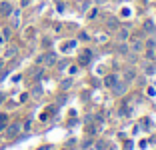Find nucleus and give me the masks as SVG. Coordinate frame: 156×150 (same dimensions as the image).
Instances as JSON below:
<instances>
[{
	"label": "nucleus",
	"instance_id": "obj_1",
	"mask_svg": "<svg viewBox=\"0 0 156 150\" xmlns=\"http://www.w3.org/2000/svg\"><path fill=\"white\" fill-rule=\"evenodd\" d=\"M12 14V4L10 2H0V16H10Z\"/></svg>",
	"mask_w": 156,
	"mask_h": 150
},
{
	"label": "nucleus",
	"instance_id": "obj_2",
	"mask_svg": "<svg viewBox=\"0 0 156 150\" xmlns=\"http://www.w3.org/2000/svg\"><path fill=\"white\" fill-rule=\"evenodd\" d=\"M4 130H6V134L12 138V136H16V134L20 132V124H10V126H8V128H4Z\"/></svg>",
	"mask_w": 156,
	"mask_h": 150
},
{
	"label": "nucleus",
	"instance_id": "obj_3",
	"mask_svg": "<svg viewBox=\"0 0 156 150\" xmlns=\"http://www.w3.org/2000/svg\"><path fill=\"white\" fill-rule=\"evenodd\" d=\"M40 60H44V62L48 64V66H52V64L56 62V54H54V52H48V54H46V56H42Z\"/></svg>",
	"mask_w": 156,
	"mask_h": 150
},
{
	"label": "nucleus",
	"instance_id": "obj_4",
	"mask_svg": "<svg viewBox=\"0 0 156 150\" xmlns=\"http://www.w3.org/2000/svg\"><path fill=\"white\" fill-rule=\"evenodd\" d=\"M104 84H106V86H114V84H116V76H114V74H112V76H106Z\"/></svg>",
	"mask_w": 156,
	"mask_h": 150
},
{
	"label": "nucleus",
	"instance_id": "obj_5",
	"mask_svg": "<svg viewBox=\"0 0 156 150\" xmlns=\"http://www.w3.org/2000/svg\"><path fill=\"white\" fill-rule=\"evenodd\" d=\"M112 88H114L116 94H124V90H126V86H124V84H114Z\"/></svg>",
	"mask_w": 156,
	"mask_h": 150
},
{
	"label": "nucleus",
	"instance_id": "obj_6",
	"mask_svg": "<svg viewBox=\"0 0 156 150\" xmlns=\"http://www.w3.org/2000/svg\"><path fill=\"white\" fill-rule=\"evenodd\" d=\"M118 38H120V40H126V38H128V30H120L118 32Z\"/></svg>",
	"mask_w": 156,
	"mask_h": 150
},
{
	"label": "nucleus",
	"instance_id": "obj_7",
	"mask_svg": "<svg viewBox=\"0 0 156 150\" xmlns=\"http://www.w3.org/2000/svg\"><path fill=\"white\" fill-rule=\"evenodd\" d=\"M132 50H142V42H140V40H136V42L132 44Z\"/></svg>",
	"mask_w": 156,
	"mask_h": 150
},
{
	"label": "nucleus",
	"instance_id": "obj_8",
	"mask_svg": "<svg viewBox=\"0 0 156 150\" xmlns=\"http://www.w3.org/2000/svg\"><path fill=\"white\" fill-rule=\"evenodd\" d=\"M16 54V48H8L6 50V58H10V56H14Z\"/></svg>",
	"mask_w": 156,
	"mask_h": 150
},
{
	"label": "nucleus",
	"instance_id": "obj_9",
	"mask_svg": "<svg viewBox=\"0 0 156 150\" xmlns=\"http://www.w3.org/2000/svg\"><path fill=\"white\" fill-rule=\"evenodd\" d=\"M152 28H154V22L146 20V24H144V30H152Z\"/></svg>",
	"mask_w": 156,
	"mask_h": 150
},
{
	"label": "nucleus",
	"instance_id": "obj_10",
	"mask_svg": "<svg viewBox=\"0 0 156 150\" xmlns=\"http://www.w3.org/2000/svg\"><path fill=\"white\" fill-rule=\"evenodd\" d=\"M108 28H110V30H114V28H116V20H114V18L108 20Z\"/></svg>",
	"mask_w": 156,
	"mask_h": 150
},
{
	"label": "nucleus",
	"instance_id": "obj_11",
	"mask_svg": "<svg viewBox=\"0 0 156 150\" xmlns=\"http://www.w3.org/2000/svg\"><path fill=\"white\" fill-rule=\"evenodd\" d=\"M6 116H0V130H4V128H6Z\"/></svg>",
	"mask_w": 156,
	"mask_h": 150
},
{
	"label": "nucleus",
	"instance_id": "obj_12",
	"mask_svg": "<svg viewBox=\"0 0 156 150\" xmlns=\"http://www.w3.org/2000/svg\"><path fill=\"white\" fill-rule=\"evenodd\" d=\"M132 78H134V72L132 70H126V80H132Z\"/></svg>",
	"mask_w": 156,
	"mask_h": 150
},
{
	"label": "nucleus",
	"instance_id": "obj_13",
	"mask_svg": "<svg viewBox=\"0 0 156 150\" xmlns=\"http://www.w3.org/2000/svg\"><path fill=\"white\" fill-rule=\"evenodd\" d=\"M154 70H156L154 66H146V74H154Z\"/></svg>",
	"mask_w": 156,
	"mask_h": 150
},
{
	"label": "nucleus",
	"instance_id": "obj_14",
	"mask_svg": "<svg viewBox=\"0 0 156 150\" xmlns=\"http://www.w3.org/2000/svg\"><path fill=\"white\" fill-rule=\"evenodd\" d=\"M20 4H22V6H28V4H30V0H20Z\"/></svg>",
	"mask_w": 156,
	"mask_h": 150
},
{
	"label": "nucleus",
	"instance_id": "obj_15",
	"mask_svg": "<svg viewBox=\"0 0 156 150\" xmlns=\"http://www.w3.org/2000/svg\"><path fill=\"white\" fill-rule=\"evenodd\" d=\"M38 150H48V146H42V148H38Z\"/></svg>",
	"mask_w": 156,
	"mask_h": 150
},
{
	"label": "nucleus",
	"instance_id": "obj_16",
	"mask_svg": "<svg viewBox=\"0 0 156 150\" xmlns=\"http://www.w3.org/2000/svg\"><path fill=\"white\" fill-rule=\"evenodd\" d=\"M108 150H114V148H108Z\"/></svg>",
	"mask_w": 156,
	"mask_h": 150
},
{
	"label": "nucleus",
	"instance_id": "obj_17",
	"mask_svg": "<svg viewBox=\"0 0 156 150\" xmlns=\"http://www.w3.org/2000/svg\"><path fill=\"white\" fill-rule=\"evenodd\" d=\"M154 142H156V136H154Z\"/></svg>",
	"mask_w": 156,
	"mask_h": 150
}]
</instances>
